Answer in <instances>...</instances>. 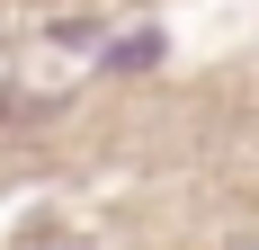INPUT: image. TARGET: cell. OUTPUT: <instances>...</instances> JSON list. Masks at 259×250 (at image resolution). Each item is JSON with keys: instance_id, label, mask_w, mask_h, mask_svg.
Returning a JSON list of instances; mask_svg holds the SVG:
<instances>
[{"instance_id": "cell-1", "label": "cell", "mask_w": 259, "mask_h": 250, "mask_svg": "<svg viewBox=\"0 0 259 250\" xmlns=\"http://www.w3.org/2000/svg\"><path fill=\"white\" fill-rule=\"evenodd\" d=\"M161 63V36L152 27H134V36H116V45H99V72H152Z\"/></svg>"}]
</instances>
